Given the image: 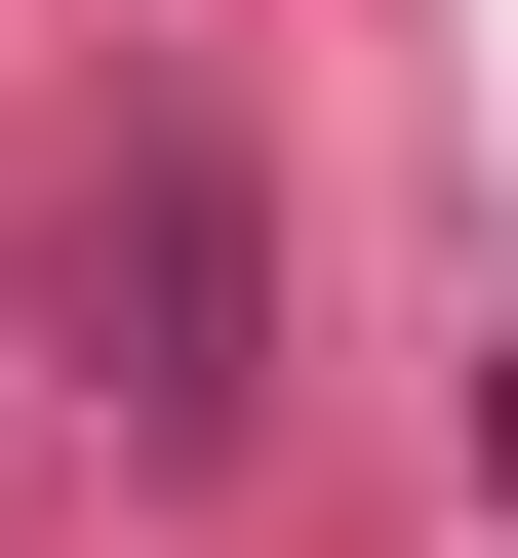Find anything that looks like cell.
Segmentation results:
<instances>
[{
  "label": "cell",
  "instance_id": "6da1fadb",
  "mask_svg": "<svg viewBox=\"0 0 518 558\" xmlns=\"http://www.w3.org/2000/svg\"><path fill=\"white\" fill-rule=\"evenodd\" d=\"M40 319H81V399H120L160 478L240 439V399H279V360H240V120H120V160H81V240H40Z\"/></svg>",
  "mask_w": 518,
  "mask_h": 558
}]
</instances>
